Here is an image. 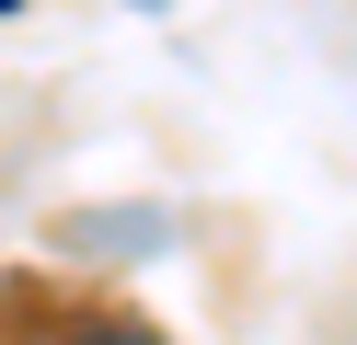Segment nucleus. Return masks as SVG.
<instances>
[{
  "mask_svg": "<svg viewBox=\"0 0 357 345\" xmlns=\"http://www.w3.org/2000/svg\"><path fill=\"white\" fill-rule=\"evenodd\" d=\"M58 345H162V334H150V322H127V311H104V322H70Z\"/></svg>",
  "mask_w": 357,
  "mask_h": 345,
  "instance_id": "nucleus-1",
  "label": "nucleus"
}]
</instances>
